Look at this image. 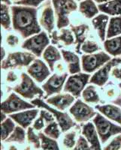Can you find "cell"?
<instances>
[{"mask_svg":"<svg viewBox=\"0 0 121 150\" xmlns=\"http://www.w3.org/2000/svg\"><path fill=\"white\" fill-rule=\"evenodd\" d=\"M13 29L23 38L41 33V26L38 21V10L34 7L14 5L11 7Z\"/></svg>","mask_w":121,"mask_h":150,"instance_id":"1","label":"cell"},{"mask_svg":"<svg viewBox=\"0 0 121 150\" xmlns=\"http://www.w3.org/2000/svg\"><path fill=\"white\" fill-rule=\"evenodd\" d=\"M56 17V27L58 29L65 28L70 24L69 16L78 9L75 0H51Z\"/></svg>","mask_w":121,"mask_h":150,"instance_id":"2","label":"cell"},{"mask_svg":"<svg viewBox=\"0 0 121 150\" xmlns=\"http://www.w3.org/2000/svg\"><path fill=\"white\" fill-rule=\"evenodd\" d=\"M93 122L96 128L101 143L103 144L107 143L112 137L121 134V125L113 123L100 112L96 113L93 119Z\"/></svg>","mask_w":121,"mask_h":150,"instance_id":"3","label":"cell"},{"mask_svg":"<svg viewBox=\"0 0 121 150\" xmlns=\"http://www.w3.org/2000/svg\"><path fill=\"white\" fill-rule=\"evenodd\" d=\"M31 103L36 106L37 108L45 109L51 112L56 119V122L60 125L62 132H66L76 125L75 122L72 120V118L69 116V114L65 112H63L61 110L51 108L49 104L43 101L41 98L33 99Z\"/></svg>","mask_w":121,"mask_h":150,"instance_id":"4","label":"cell"},{"mask_svg":"<svg viewBox=\"0 0 121 150\" xmlns=\"http://www.w3.org/2000/svg\"><path fill=\"white\" fill-rule=\"evenodd\" d=\"M13 91L23 98L33 99L36 96H44V90L38 86L33 79L26 73L21 74V82L13 88Z\"/></svg>","mask_w":121,"mask_h":150,"instance_id":"5","label":"cell"},{"mask_svg":"<svg viewBox=\"0 0 121 150\" xmlns=\"http://www.w3.org/2000/svg\"><path fill=\"white\" fill-rule=\"evenodd\" d=\"M36 59V56L30 52H14L8 55L2 61L1 68L3 70L12 69L19 67H27Z\"/></svg>","mask_w":121,"mask_h":150,"instance_id":"6","label":"cell"},{"mask_svg":"<svg viewBox=\"0 0 121 150\" xmlns=\"http://www.w3.org/2000/svg\"><path fill=\"white\" fill-rule=\"evenodd\" d=\"M49 43L50 39L47 33L41 32L25 40L23 42L21 47L39 57L43 54L44 50L49 46Z\"/></svg>","mask_w":121,"mask_h":150,"instance_id":"7","label":"cell"},{"mask_svg":"<svg viewBox=\"0 0 121 150\" xmlns=\"http://www.w3.org/2000/svg\"><path fill=\"white\" fill-rule=\"evenodd\" d=\"M111 59L110 55L105 52L83 55L81 57L82 69L85 73H92L99 70Z\"/></svg>","mask_w":121,"mask_h":150,"instance_id":"8","label":"cell"},{"mask_svg":"<svg viewBox=\"0 0 121 150\" xmlns=\"http://www.w3.org/2000/svg\"><path fill=\"white\" fill-rule=\"evenodd\" d=\"M36 106L29 103L17 96V93H11L1 104L2 112L5 114H12L21 111L34 109Z\"/></svg>","mask_w":121,"mask_h":150,"instance_id":"9","label":"cell"},{"mask_svg":"<svg viewBox=\"0 0 121 150\" xmlns=\"http://www.w3.org/2000/svg\"><path fill=\"white\" fill-rule=\"evenodd\" d=\"M90 80V75L87 73H78L72 74L67 79L63 90L75 97H79L85 89L86 85Z\"/></svg>","mask_w":121,"mask_h":150,"instance_id":"10","label":"cell"},{"mask_svg":"<svg viewBox=\"0 0 121 150\" xmlns=\"http://www.w3.org/2000/svg\"><path fill=\"white\" fill-rule=\"evenodd\" d=\"M69 113L77 122H86L93 119L97 112L93 108L78 99L69 108Z\"/></svg>","mask_w":121,"mask_h":150,"instance_id":"11","label":"cell"},{"mask_svg":"<svg viewBox=\"0 0 121 150\" xmlns=\"http://www.w3.org/2000/svg\"><path fill=\"white\" fill-rule=\"evenodd\" d=\"M121 64V58H114L111 59L106 64H105L102 67H101L99 70L94 73L92 77H90V82L94 85L103 86L105 85L107 81L109 78L110 73H111L113 68L115 66H118Z\"/></svg>","mask_w":121,"mask_h":150,"instance_id":"12","label":"cell"},{"mask_svg":"<svg viewBox=\"0 0 121 150\" xmlns=\"http://www.w3.org/2000/svg\"><path fill=\"white\" fill-rule=\"evenodd\" d=\"M68 77V74L63 73L61 74L51 75L46 82L42 85V89L46 94L45 98L51 96L54 94H59L64 88Z\"/></svg>","mask_w":121,"mask_h":150,"instance_id":"13","label":"cell"},{"mask_svg":"<svg viewBox=\"0 0 121 150\" xmlns=\"http://www.w3.org/2000/svg\"><path fill=\"white\" fill-rule=\"evenodd\" d=\"M27 73L38 83H42L51 75L48 65L39 59H36L27 68Z\"/></svg>","mask_w":121,"mask_h":150,"instance_id":"14","label":"cell"},{"mask_svg":"<svg viewBox=\"0 0 121 150\" xmlns=\"http://www.w3.org/2000/svg\"><path fill=\"white\" fill-rule=\"evenodd\" d=\"M39 24L48 33H53L55 27V17L51 0H47L43 5L39 17Z\"/></svg>","mask_w":121,"mask_h":150,"instance_id":"15","label":"cell"},{"mask_svg":"<svg viewBox=\"0 0 121 150\" xmlns=\"http://www.w3.org/2000/svg\"><path fill=\"white\" fill-rule=\"evenodd\" d=\"M75 96L68 92L59 93L48 98L46 100V103L52 105L59 110L64 111L67 108H71V106L75 103Z\"/></svg>","mask_w":121,"mask_h":150,"instance_id":"16","label":"cell"},{"mask_svg":"<svg viewBox=\"0 0 121 150\" xmlns=\"http://www.w3.org/2000/svg\"><path fill=\"white\" fill-rule=\"evenodd\" d=\"M39 112L37 109H29L12 113L9 115V117L11 118L18 125L25 129L29 128V125L36 120Z\"/></svg>","mask_w":121,"mask_h":150,"instance_id":"17","label":"cell"},{"mask_svg":"<svg viewBox=\"0 0 121 150\" xmlns=\"http://www.w3.org/2000/svg\"><path fill=\"white\" fill-rule=\"evenodd\" d=\"M82 135L87 140L92 150H102L101 140L93 122H87L82 127Z\"/></svg>","mask_w":121,"mask_h":150,"instance_id":"18","label":"cell"},{"mask_svg":"<svg viewBox=\"0 0 121 150\" xmlns=\"http://www.w3.org/2000/svg\"><path fill=\"white\" fill-rule=\"evenodd\" d=\"M95 109L108 120L121 125V108L115 104L96 105Z\"/></svg>","mask_w":121,"mask_h":150,"instance_id":"19","label":"cell"},{"mask_svg":"<svg viewBox=\"0 0 121 150\" xmlns=\"http://www.w3.org/2000/svg\"><path fill=\"white\" fill-rule=\"evenodd\" d=\"M61 53L63 59L66 63L69 73L71 74L80 73L81 66H80V61L78 56L73 52L65 50H62Z\"/></svg>","mask_w":121,"mask_h":150,"instance_id":"20","label":"cell"},{"mask_svg":"<svg viewBox=\"0 0 121 150\" xmlns=\"http://www.w3.org/2000/svg\"><path fill=\"white\" fill-rule=\"evenodd\" d=\"M71 30L75 37V44L76 46V51L77 53H80L82 45L85 42L87 39L90 28L87 24H80L78 26H71Z\"/></svg>","mask_w":121,"mask_h":150,"instance_id":"21","label":"cell"},{"mask_svg":"<svg viewBox=\"0 0 121 150\" xmlns=\"http://www.w3.org/2000/svg\"><path fill=\"white\" fill-rule=\"evenodd\" d=\"M109 17L105 14H100L93 17L92 20V24L95 29L99 38L104 42L106 40V28L107 26Z\"/></svg>","mask_w":121,"mask_h":150,"instance_id":"22","label":"cell"},{"mask_svg":"<svg viewBox=\"0 0 121 150\" xmlns=\"http://www.w3.org/2000/svg\"><path fill=\"white\" fill-rule=\"evenodd\" d=\"M42 56L51 71H54L55 65L62 59V53L59 51V50L56 47L49 45L44 50Z\"/></svg>","mask_w":121,"mask_h":150,"instance_id":"23","label":"cell"},{"mask_svg":"<svg viewBox=\"0 0 121 150\" xmlns=\"http://www.w3.org/2000/svg\"><path fill=\"white\" fill-rule=\"evenodd\" d=\"M51 38L53 44H58L59 41H61L65 46H71L75 43V38H74L73 33L71 29L66 28L60 29L59 34L56 32H53Z\"/></svg>","mask_w":121,"mask_h":150,"instance_id":"24","label":"cell"},{"mask_svg":"<svg viewBox=\"0 0 121 150\" xmlns=\"http://www.w3.org/2000/svg\"><path fill=\"white\" fill-rule=\"evenodd\" d=\"M79 11L86 18L91 19L97 15L99 9L93 0H83L79 5Z\"/></svg>","mask_w":121,"mask_h":150,"instance_id":"25","label":"cell"},{"mask_svg":"<svg viewBox=\"0 0 121 150\" xmlns=\"http://www.w3.org/2000/svg\"><path fill=\"white\" fill-rule=\"evenodd\" d=\"M99 11L111 16H121V0H111L98 5Z\"/></svg>","mask_w":121,"mask_h":150,"instance_id":"26","label":"cell"},{"mask_svg":"<svg viewBox=\"0 0 121 150\" xmlns=\"http://www.w3.org/2000/svg\"><path fill=\"white\" fill-rule=\"evenodd\" d=\"M104 47L107 53L112 56L121 55V35L106 39L104 41Z\"/></svg>","mask_w":121,"mask_h":150,"instance_id":"27","label":"cell"},{"mask_svg":"<svg viewBox=\"0 0 121 150\" xmlns=\"http://www.w3.org/2000/svg\"><path fill=\"white\" fill-rule=\"evenodd\" d=\"M119 35H121V16H116L110 19L106 34V39Z\"/></svg>","mask_w":121,"mask_h":150,"instance_id":"28","label":"cell"},{"mask_svg":"<svg viewBox=\"0 0 121 150\" xmlns=\"http://www.w3.org/2000/svg\"><path fill=\"white\" fill-rule=\"evenodd\" d=\"M82 98L84 102L90 104H96L99 102L100 98L97 92L96 87L93 84L88 85L85 87V89L82 92Z\"/></svg>","mask_w":121,"mask_h":150,"instance_id":"29","label":"cell"},{"mask_svg":"<svg viewBox=\"0 0 121 150\" xmlns=\"http://www.w3.org/2000/svg\"><path fill=\"white\" fill-rule=\"evenodd\" d=\"M26 131L20 125L15 127L14 131L11 134L10 136L5 140L7 143H17L23 144L26 140Z\"/></svg>","mask_w":121,"mask_h":150,"instance_id":"30","label":"cell"},{"mask_svg":"<svg viewBox=\"0 0 121 150\" xmlns=\"http://www.w3.org/2000/svg\"><path fill=\"white\" fill-rule=\"evenodd\" d=\"M15 122L12 120L11 117L7 118L6 120L2 122V125H1V139L2 140L5 141L6 139L9 137L11 135V134L14 131V128H15Z\"/></svg>","mask_w":121,"mask_h":150,"instance_id":"31","label":"cell"},{"mask_svg":"<svg viewBox=\"0 0 121 150\" xmlns=\"http://www.w3.org/2000/svg\"><path fill=\"white\" fill-rule=\"evenodd\" d=\"M38 134L41 139V147L43 150H60L56 140L51 138L41 132Z\"/></svg>","mask_w":121,"mask_h":150,"instance_id":"32","label":"cell"},{"mask_svg":"<svg viewBox=\"0 0 121 150\" xmlns=\"http://www.w3.org/2000/svg\"><path fill=\"white\" fill-rule=\"evenodd\" d=\"M12 18H11L9 5L1 4V25L5 30H10Z\"/></svg>","mask_w":121,"mask_h":150,"instance_id":"33","label":"cell"},{"mask_svg":"<svg viewBox=\"0 0 121 150\" xmlns=\"http://www.w3.org/2000/svg\"><path fill=\"white\" fill-rule=\"evenodd\" d=\"M60 133H61V129H60V125L55 121L48 124L46 127L44 128V134H46L48 137L54 140H57L60 137Z\"/></svg>","mask_w":121,"mask_h":150,"instance_id":"34","label":"cell"},{"mask_svg":"<svg viewBox=\"0 0 121 150\" xmlns=\"http://www.w3.org/2000/svg\"><path fill=\"white\" fill-rule=\"evenodd\" d=\"M106 98L111 100L115 105L121 106V94L117 88L114 86H107L105 90Z\"/></svg>","mask_w":121,"mask_h":150,"instance_id":"35","label":"cell"},{"mask_svg":"<svg viewBox=\"0 0 121 150\" xmlns=\"http://www.w3.org/2000/svg\"><path fill=\"white\" fill-rule=\"evenodd\" d=\"M76 131H72L65 134L63 140V145L67 149H72L76 145Z\"/></svg>","mask_w":121,"mask_h":150,"instance_id":"36","label":"cell"},{"mask_svg":"<svg viewBox=\"0 0 121 150\" xmlns=\"http://www.w3.org/2000/svg\"><path fill=\"white\" fill-rule=\"evenodd\" d=\"M34 128L29 127L26 132V137L29 143H32L36 149H39L41 147V139L39 134H36Z\"/></svg>","mask_w":121,"mask_h":150,"instance_id":"37","label":"cell"},{"mask_svg":"<svg viewBox=\"0 0 121 150\" xmlns=\"http://www.w3.org/2000/svg\"><path fill=\"white\" fill-rule=\"evenodd\" d=\"M100 50V47L97 43L95 41L87 40L82 45L80 50L85 53L86 54H92L97 52Z\"/></svg>","mask_w":121,"mask_h":150,"instance_id":"38","label":"cell"},{"mask_svg":"<svg viewBox=\"0 0 121 150\" xmlns=\"http://www.w3.org/2000/svg\"><path fill=\"white\" fill-rule=\"evenodd\" d=\"M103 150H121V134L114 137Z\"/></svg>","mask_w":121,"mask_h":150,"instance_id":"39","label":"cell"},{"mask_svg":"<svg viewBox=\"0 0 121 150\" xmlns=\"http://www.w3.org/2000/svg\"><path fill=\"white\" fill-rule=\"evenodd\" d=\"M71 150H92L90 146L87 142V140L84 138V136H80L77 140L76 145Z\"/></svg>","mask_w":121,"mask_h":150,"instance_id":"40","label":"cell"},{"mask_svg":"<svg viewBox=\"0 0 121 150\" xmlns=\"http://www.w3.org/2000/svg\"><path fill=\"white\" fill-rule=\"evenodd\" d=\"M44 1L45 0H21L19 2H15L14 4L18 5H25V6L36 8Z\"/></svg>","mask_w":121,"mask_h":150,"instance_id":"41","label":"cell"},{"mask_svg":"<svg viewBox=\"0 0 121 150\" xmlns=\"http://www.w3.org/2000/svg\"><path fill=\"white\" fill-rule=\"evenodd\" d=\"M5 42L10 47H15L20 43L19 38L14 34H9L5 38Z\"/></svg>","mask_w":121,"mask_h":150,"instance_id":"42","label":"cell"},{"mask_svg":"<svg viewBox=\"0 0 121 150\" xmlns=\"http://www.w3.org/2000/svg\"><path fill=\"white\" fill-rule=\"evenodd\" d=\"M46 122L44 121V120L43 119V117L41 116H40L38 118H36V120L33 122V128H34L36 131H39L41 130H42L43 128H44L46 127Z\"/></svg>","mask_w":121,"mask_h":150,"instance_id":"43","label":"cell"},{"mask_svg":"<svg viewBox=\"0 0 121 150\" xmlns=\"http://www.w3.org/2000/svg\"><path fill=\"white\" fill-rule=\"evenodd\" d=\"M39 115L40 116H42L43 119L44 120V121H45V122H46L47 125L49 124V123H51V122H54L55 118H54V116H53V115L52 114L51 112H49L48 110H45V109L41 110L39 112Z\"/></svg>","mask_w":121,"mask_h":150,"instance_id":"44","label":"cell"},{"mask_svg":"<svg viewBox=\"0 0 121 150\" xmlns=\"http://www.w3.org/2000/svg\"><path fill=\"white\" fill-rule=\"evenodd\" d=\"M6 81L8 83H14L16 82L17 80H18V76H17V74L14 71L10 70L9 71V72L6 74Z\"/></svg>","mask_w":121,"mask_h":150,"instance_id":"45","label":"cell"},{"mask_svg":"<svg viewBox=\"0 0 121 150\" xmlns=\"http://www.w3.org/2000/svg\"><path fill=\"white\" fill-rule=\"evenodd\" d=\"M111 76L117 80H121V68L120 67L115 66L113 68L111 73Z\"/></svg>","mask_w":121,"mask_h":150,"instance_id":"46","label":"cell"},{"mask_svg":"<svg viewBox=\"0 0 121 150\" xmlns=\"http://www.w3.org/2000/svg\"><path fill=\"white\" fill-rule=\"evenodd\" d=\"M56 68L59 71L62 72L63 71V65L62 63H57L56 65Z\"/></svg>","mask_w":121,"mask_h":150,"instance_id":"47","label":"cell"},{"mask_svg":"<svg viewBox=\"0 0 121 150\" xmlns=\"http://www.w3.org/2000/svg\"><path fill=\"white\" fill-rule=\"evenodd\" d=\"M1 59H2V60L5 59V50L4 47H2V49H1Z\"/></svg>","mask_w":121,"mask_h":150,"instance_id":"48","label":"cell"},{"mask_svg":"<svg viewBox=\"0 0 121 150\" xmlns=\"http://www.w3.org/2000/svg\"><path fill=\"white\" fill-rule=\"evenodd\" d=\"M95 2H97V3L99 4H102V3H105V2H109V1H111V0H93Z\"/></svg>","mask_w":121,"mask_h":150,"instance_id":"49","label":"cell"},{"mask_svg":"<svg viewBox=\"0 0 121 150\" xmlns=\"http://www.w3.org/2000/svg\"><path fill=\"white\" fill-rule=\"evenodd\" d=\"M2 3L7 4V5H10L11 4V0H2Z\"/></svg>","mask_w":121,"mask_h":150,"instance_id":"50","label":"cell"},{"mask_svg":"<svg viewBox=\"0 0 121 150\" xmlns=\"http://www.w3.org/2000/svg\"><path fill=\"white\" fill-rule=\"evenodd\" d=\"M10 150H17V149H16L15 146H11L10 148Z\"/></svg>","mask_w":121,"mask_h":150,"instance_id":"51","label":"cell"},{"mask_svg":"<svg viewBox=\"0 0 121 150\" xmlns=\"http://www.w3.org/2000/svg\"><path fill=\"white\" fill-rule=\"evenodd\" d=\"M118 86H119V89L121 90V83H120L119 85H118Z\"/></svg>","mask_w":121,"mask_h":150,"instance_id":"52","label":"cell"},{"mask_svg":"<svg viewBox=\"0 0 121 150\" xmlns=\"http://www.w3.org/2000/svg\"><path fill=\"white\" fill-rule=\"evenodd\" d=\"M13 1H14V3H15V2H19V1H21V0H13Z\"/></svg>","mask_w":121,"mask_h":150,"instance_id":"53","label":"cell"},{"mask_svg":"<svg viewBox=\"0 0 121 150\" xmlns=\"http://www.w3.org/2000/svg\"><path fill=\"white\" fill-rule=\"evenodd\" d=\"M78 1H82V0H78Z\"/></svg>","mask_w":121,"mask_h":150,"instance_id":"54","label":"cell"}]
</instances>
